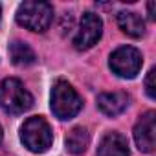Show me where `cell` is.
Returning <instances> with one entry per match:
<instances>
[{"mask_svg":"<svg viewBox=\"0 0 156 156\" xmlns=\"http://www.w3.org/2000/svg\"><path fill=\"white\" fill-rule=\"evenodd\" d=\"M20 140L31 152H46L53 143V132L42 116H31L20 127Z\"/></svg>","mask_w":156,"mask_h":156,"instance_id":"cell-1","label":"cell"},{"mask_svg":"<svg viewBox=\"0 0 156 156\" xmlns=\"http://www.w3.org/2000/svg\"><path fill=\"white\" fill-rule=\"evenodd\" d=\"M83 108V99L75 92V88L68 83L59 79L51 88V112L59 119H72Z\"/></svg>","mask_w":156,"mask_h":156,"instance_id":"cell-2","label":"cell"},{"mask_svg":"<svg viewBox=\"0 0 156 156\" xmlns=\"http://www.w3.org/2000/svg\"><path fill=\"white\" fill-rule=\"evenodd\" d=\"M33 105V96L24 88V85L15 79L8 77L0 83V107L9 114H22L30 110Z\"/></svg>","mask_w":156,"mask_h":156,"instance_id":"cell-3","label":"cell"},{"mask_svg":"<svg viewBox=\"0 0 156 156\" xmlns=\"http://www.w3.org/2000/svg\"><path fill=\"white\" fill-rule=\"evenodd\" d=\"M17 22L30 31L42 33L53 22V8L48 2H24L17 9Z\"/></svg>","mask_w":156,"mask_h":156,"instance_id":"cell-4","label":"cell"},{"mask_svg":"<svg viewBox=\"0 0 156 156\" xmlns=\"http://www.w3.org/2000/svg\"><path fill=\"white\" fill-rule=\"evenodd\" d=\"M108 64L116 75L123 77V79H134L141 70L143 57L141 51L136 50L134 46H121L116 51H112Z\"/></svg>","mask_w":156,"mask_h":156,"instance_id":"cell-5","label":"cell"},{"mask_svg":"<svg viewBox=\"0 0 156 156\" xmlns=\"http://www.w3.org/2000/svg\"><path fill=\"white\" fill-rule=\"evenodd\" d=\"M101 33H103L101 19L96 13H90V11L85 13L83 19H81V24H79V31H77V35L73 39L75 50H79V51L90 50L101 39Z\"/></svg>","mask_w":156,"mask_h":156,"instance_id":"cell-6","label":"cell"},{"mask_svg":"<svg viewBox=\"0 0 156 156\" xmlns=\"http://www.w3.org/2000/svg\"><path fill=\"white\" fill-rule=\"evenodd\" d=\"M154 110H147L143 116H140L136 127H134V141L141 152H152L154 151Z\"/></svg>","mask_w":156,"mask_h":156,"instance_id":"cell-7","label":"cell"},{"mask_svg":"<svg viewBox=\"0 0 156 156\" xmlns=\"http://www.w3.org/2000/svg\"><path fill=\"white\" fill-rule=\"evenodd\" d=\"M98 107L107 116H119L129 107V96L125 92H103L98 96Z\"/></svg>","mask_w":156,"mask_h":156,"instance_id":"cell-8","label":"cell"},{"mask_svg":"<svg viewBox=\"0 0 156 156\" xmlns=\"http://www.w3.org/2000/svg\"><path fill=\"white\" fill-rule=\"evenodd\" d=\"M98 156H130L127 138L119 132H108L98 147Z\"/></svg>","mask_w":156,"mask_h":156,"instance_id":"cell-9","label":"cell"},{"mask_svg":"<svg viewBox=\"0 0 156 156\" xmlns=\"http://www.w3.org/2000/svg\"><path fill=\"white\" fill-rule=\"evenodd\" d=\"M118 26L121 28L123 33H127L129 37L140 39L145 33V22L138 13L132 11H121L118 15Z\"/></svg>","mask_w":156,"mask_h":156,"instance_id":"cell-10","label":"cell"},{"mask_svg":"<svg viewBox=\"0 0 156 156\" xmlns=\"http://www.w3.org/2000/svg\"><path fill=\"white\" fill-rule=\"evenodd\" d=\"M88 143H90V134H88V130L85 127H75L66 136V149L75 156L83 154L87 151Z\"/></svg>","mask_w":156,"mask_h":156,"instance_id":"cell-11","label":"cell"},{"mask_svg":"<svg viewBox=\"0 0 156 156\" xmlns=\"http://www.w3.org/2000/svg\"><path fill=\"white\" fill-rule=\"evenodd\" d=\"M9 57L17 66H28L35 62V51L22 41H13L9 44Z\"/></svg>","mask_w":156,"mask_h":156,"instance_id":"cell-12","label":"cell"},{"mask_svg":"<svg viewBox=\"0 0 156 156\" xmlns=\"http://www.w3.org/2000/svg\"><path fill=\"white\" fill-rule=\"evenodd\" d=\"M154 75H156V70L154 68H151L149 70V73H147V79H145V90H147V94H149V98H156V87H154Z\"/></svg>","mask_w":156,"mask_h":156,"instance_id":"cell-13","label":"cell"},{"mask_svg":"<svg viewBox=\"0 0 156 156\" xmlns=\"http://www.w3.org/2000/svg\"><path fill=\"white\" fill-rule=\"evenodd\" d=\"M147 9H149V19L154 20V2H149L147 4Z\"/></svg>","mask_w":156,"mask_h":156,"instance_id":"cell-14","label":"cell"},{"mask_svg":"<svg viewBox=\"0 0 156 156\" xmlns=\"http://www.w3.org/2000/svg\"><path fill=\"white\" fill-rule=\"evenodd\" d=\"M2 138H4V132H2V127H0V143H2Z\"/></svg>","mask_w":156,"mask_h":156,"instance_id":"cell-15","label":"cell"},{"mask_svg":"<svg viewBox=\"0 0 156 156\" xmlns=\"http://www.w3.org/2000/svg\"><path fill=\"white\" fill-rule=\"evenodd\" d=\"M0 11H2V9H0Z\"/></svg>","mask_w":156,"mask_h":156,"instance_id":"cell-16","label":"cell"}]
</instances>
